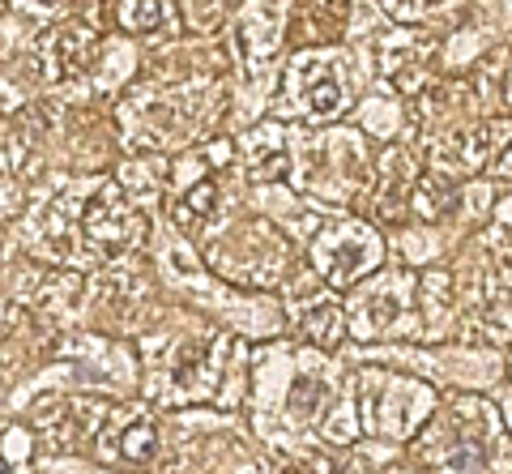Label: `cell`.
I'll use <instances>...</instances> for the list:
<instances>
[{
    "label": "cell",
    "instance_id": "cell-8",
    "mask_svg": "<svg viewBox=\"0 0 512 474\" xmlns=\"http://www.w3.org/2000/svg\"><path fill=\"white\" fill-rule=\"evenodd\" d=\"M457 201V188L448 176H440V171H427V176H419V184H414L410 193V210L427 218V223H436V218H444L448 210H453Z\"/></svg>",
    "mask_w": 512,
    "mask_h": 474
},
{
    "label": "cell",
    "instance_id": "cell-12",
    "mask_svg": "<svg viewBox=\"0 0 512 474\" xmlns=\"http://www.w3.org/2000/svg\"><path fill=\"white\" fill-rule=\"evenodd\" d=\"M384 9L393 13V18H402V22H410V18H427V13H440V9H448L453 0H380Z\"/></svg>",
    "mask_w": 512,
    "mask_h": 474
},
{
    "label": "cell",
    "instance_id": "cell-16",
    "mask_svg": "<svg viewBox=\"0 0 512 474\" xmlns=\"http://www.w3.org/2000/svg\"><path fill=\"white\" fill-rule=\"evenodd\" d=\"M0 474H13V462H9V457H0Z\"/></svg>",
    "mask_w": 512,
    "mask_h": 474
},
{
    "label": "cell",
    "instance_id": "cell-7",
    "mask_svg": "<svg viewBox=\"0 0 512 474\" xmlns=\"http://www.w3.org/2000/svg\"><path fill=\"white\" fill-rule=\"evenodd\" d=\"M299 334L308 338L312 346L333 351V346L346 338V316H342V308L333 304V299H312V304L299 312Z\"/></svg>",
    "mask_w": 512,
    "mask_h": 474
},
{
    "label": "cell",
    "instance_id": "cell-1",
    "mask_svg": "<svg viewBox=\"0 0 512 474\" xmlns=\"http://www.w3.org/2000/svg\"><path fill=\"white\" fill-rule=\"evenodd\" d=\"M380 257H384V248L376 240V231L363 223H338V227L320 231V240H316V265L329 287H338V291L355 287L363 274H372Z\"/></svg>",
    "mask_w": 512,
    "mask_h": 474
},
{
    "label": "cell",
    "instance_id": "cell-5",
    "mask_svg": "<svg viewBox=\"0 0 512 474\" xmlns=\"http://www.w3.org/2000/svg\"><path fill=\"white\" fill-rule=\"evenodd\" d=\"M419 184L414 158L406 150L384 154V184H380V218H402L410 210V193Z\"/></svg>",
    "mask_w": 512,
    "mask_h": 474
},
{
    "label": "cell",
    "instance_id": "cell-11",
    "mask_svg": "<svg viewBox=\"0 0 512 474\" xmlns=\"http://www.w3.org/2000/svg\"><path fill=\"white\" fill-rule=\"evenodd\" d=\"M184 205H188V214H180V223H192V218H210L218 210V180L205 176L197 184H188Z\"/></svg>",
    "mask_w": 512,
    "mask_h": 474
},
{
    "label": "cell",
    "instance_id": "cell-6",
    "mask_svg": "<svg viewBox=\"0 0 512 474\" xmlns=\"http://www.w3.org/2000/svg\"><path fill=\"white\" fill-rule=\"evenodd\" d=\"M431 466L440 474H491V445L483 432L448 436V449L431 453Z\"/></svg>",
    "mask_w": 512,
    "mask_h": 474
},
{
    "label": "cell",
    "instance_id": "cell-3",
    "mask_svg": "<svg viewBox=\"0 0 512 474\" xmlns=\"http://www.w3.org/2000/svg\"><path fill=\"white\" fill-rule=\"evenodd\" d=\"M303 112L312 120H338L346 112V82H342L338 60L312 65L308 82H303Z\"/></svg>",
    "mask_w": 512,
    "mask_h": 474
},
{
    "label": "cell",
    "instance_id": "cell-13",
    "mask_svg": "<svg viewBox=\"0 0 512 474\" xmlns=\"http://www.w3.org/2000/svg\"><path fill=\"white\" fill-rule=\"evenodd\" d=\"M0 457H9V462H30V457H35L30 432H26V428H9V432H5V449H0Z\"/></svg>",
    "mask_w": 512,
    "mask_h": 474
},
{
    "label": "cell",
    "instance_id": "cell-14",
    "mask_svg": "<svg viewBox=\"0 0 512 474\" xmlns=\"http://www.w3.org/2000/svg\"><path fill=\"white\" fill-rule=\"evenodd\" d=\"M500 103H504V112H512V69H504L500 77Z\"/></svg>",
    "mask_w": 512,
    "mask_h": 474
},
{
    "label": "cell",
    "instance_id": "cell-10",
    "mask_svg": "<svg viewBox=\"0 0 512 474\" xmlns=\"http://www.w3.org/2000/svg\"><path fill=\"white\" fill-rule=\"evenodd\" d=\"M163 18H167V5L163 0H124L120 5V22L128 26V30H154V26H163Z\"/></svg>",
    "mask_w": 512,
    "mask_h": 474
},
{
    "label": "cell",
    "instance_id": "cell-9",
    "mask_svg": "<svg viewBox=\"0 0 512 474\" xmlns=\"http://www.w3.org/2000/svg\"><path fill=\"white\" fill-rule=\"evenodd\" d=\"M120 457L124 462H133V466H146L158 457V423L150 415H137L128 428L120 432Z\"/></svg>",
    "mask_w": 512,
    "mask_h": 474
},
{
    "label": "cell",
    "instance_id": "cell-2",
    "mask_svg": "<svg viewBox=\"0 0 512 474\" xmlns=\"http://www.w3.org/2000/svg\"><path fill=\"white\" fill-rule=\"evenodd\" d=\"M82 227L94 244H99L107 257H120V252L137 248L146 240V214L137 210V205H128V197L120 193V184H103L99 197L86 205L82 214Z\"/></svg>",
    "mask_w": 512,
    "mask_h": 474
},
{
    "label": "cell",
    "instance_id": "cell-4",
    "mask_svg": "<svg viewBox=\"0 0 512 474\" xmlns=\"http://www.w3.org/2000/svg\"><path fill=\"white\" fill-rule=\"evenodd\" d=\"M346 22H350V0H303L295 13V39L299 43L342 39Z\"/></svg>",
    "mask_w": 512,
    "mask_h": 474
},
{
    "label": "cell",
    "instance_id": "cell-15",
    "mask_svg": "<svg viewBox=\"0 0 512 474\" xmlns=\"http://www.w3.org/2000/svg\"><path fill=\"white\" fill-rule=\"evenodd\" d=\"M35 5H39V9H64L69 0H35Z\"/></svg>",
    "mask_w": 512,
    "mask_h": 474
}]
</instances>
